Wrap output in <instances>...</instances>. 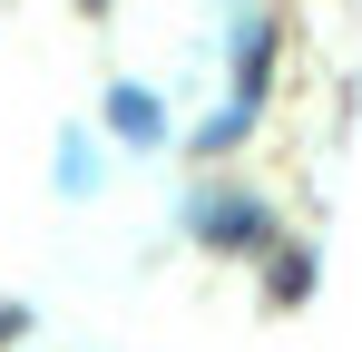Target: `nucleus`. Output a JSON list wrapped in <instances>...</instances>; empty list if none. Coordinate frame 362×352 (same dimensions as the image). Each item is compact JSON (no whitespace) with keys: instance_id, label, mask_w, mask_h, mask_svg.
Returning a JSON list of instances; mask_svg holds the SVG:
<instances>
[{"instance_id":"1","label":"nucleus","mask_w":362,"mask_h":352,"mask_svg":"<svg viewBox=\"0 0 362 352\" xmlns=\"http://www.w3.org/2000/svg\"><path fill=\"white\" fill-rule=\"evenodd\" d=\"M186 225H196V245H216V254H255V245H274V216H264L245 186H206Z\"/></svg>"},{"instance_id":"2","label":"nucleus","mask_w":362,"mask_h":352,"mask_svg":"<svg viewBox=\"0 0 362 352\" xmlns=\"http://www.w3.org/2000/svg\"><path fill=\"white\" fill-rule=\"evenodd\" d=\"M264 78H274V20H245L235 30V108H264Z\"/></svg>"},{"instance_id":"3","label":"nucleus","mask_w":362,"mask_h":352,"mask_svg":"<svg viewBox=\"0 0 362 352\" xmlns=\"http://www.w3.org/2000/svg\"><path fill=\"white\" fill-rule=\"evenodd\" d=\"M108 127H118L127 147H157V137H167V117H157V98H147L137 78H118V88H108Z\"/></svg>"},{"instance_id":"4","label":"nucleus","mask_w":362,"mask_h":352,"mask_svg":"<svg viewBox=\"0 0 362 352\" xmlns=\"http://www.w3.org/2000/svg\"><path fill=\"white\" fill-rule=\"evenodd\" d=\"M303 284H313V264L303 254H274V303H303Z\"/></svg>"},{"instance_id":"5","label":"nucleus","mask_w":362,"mask_h":352,"mask_svg":"<svg viewBox=\"0 0 362 352\" xmlns=\"http://www.w3.org/2000/svg\"><path fill=\"white\" fill-rule=\"evenodd\" d=\"M98 157H88V137H59V186H88Z\"/></svg>"},{"instance_id":"6","label":"nucleus","mask_w":362,"mask_h":352,"mask_svg":"<svg viewBox=\"0 0 362 352\" xmlns=\"http://www.w3.org/2000/svg\"><path fill=\"white\" fill-rule=\"evenodd\" d=\"M245 127H255V117H245V108H226V117H216V127H206V137H196V147H206V157H226V147H235Z\"/></svg>"},{"instance_id":"7","label":"nucleus","mask_w":362,"mask_h":352,"mask_svg":"<svg viewBox=\"0 0 362 352\" xmlns=\"http://www.w3.org/2000/svg\"><path fill=\"white\" fill-rule=\"evenodd\" d=\"M20 333H30V313H20V303H0V343H20Z\"/></svg>"}]
</instances>
